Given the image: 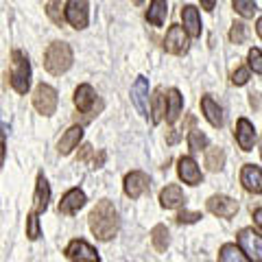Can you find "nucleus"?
I'll return each mask as SVG.
<instances>
[{
  "mask_svg": "<svg viewBox=\"0 0 262 262\" xmlns=\"http://www.w3.org/2000/svg\"><path fill=\"white\" fill-rule=\"evenodd\" d=\"M90 229L98 241H112L118 234V212L114 203L103 199L90 212Z\"/></svg>",
  "mask_w": 262,
  "mask_h": 262,
  "instance_id": "1",
  "label": "nucleus"
},
{
  "mask_svg": "<svg viewBox=\"0 0 262 262\" xmlns=\"http://www.w3.org/2000/svg\"><path fill=\"white\" fill-rule=\"evenodd\" d=\"M72 66V48L66 42H53L44 53V68L51 75H63Z\"/></svg>",
  "mask_w": 262,
  "mask_h": 262,
  "instance_id": "2",
  "label": "nucleus"
},
{
  "mask_svg": "<svg viewBox=\"0 0 262 262\" xmlns=\"http://www.w3.org/2000/svg\"><path fill=\"white\" fill-rule=\"evenodd\" d=\"M11 85L18 94H27V90L31 85V63L29 57L13 51V70H11Z\"/></svg>",
  "mask_w": 262,
  "mask_h": 262,
  "instance_id": "3",
  "label": "nucleus"
},
{
  "mask_svg": "<svg viewBox=\"0 0 262 262\" xmlns=\"http://www.w3.org/2000/svg\"><path fill=\"white\" fill-rule=\"evenodd\" d=\"M241 251L253 262H262V236L258 232H253V227H245L236 236Z\"/></svg>",
  "mask_w": 262,
  "mask_h": 262,
  "instance_id": "4",
  "label": "nucleus"
},
{
  "mask_svg": "<svg viewBox=\"0 0 262 262\" xmlns=\"http://www.w3.org/2000/svg\"><path fill=\"white\" fill-rule=\"evenodd\" d=\"M33 105L35 110L42 114V116H53L55 110H57V92L55 88L46 85V83H39L33 92Z\"/></svg>",
  "mask_w": 262,
  "mask_h": 262,
  "instance_id": "5",
  "label": "nucleus"
},
{
  "mask_svg": "<svg viewBox=\"0 0 262 262\" xmlns=\"http://www.w3.org/2000/svg\"><path fill=\"white\" fill-rule=\"evenodd\" d=\"M66 256H68L72 262H101L96 249L92 247V245H88L85 241H81V238H75V241L68 243Z\"/></svg>",
  "mask_w": 262,
  "mask_h": 262,
  "instance_id": "6",
  "label": "nucleus"
},
{
  "mask_svg": "<svg viewBox=\"0 0 262 262\" xmlns=\"http://www.w3.org/2000/svg\"><path fill=\"white\" fill-rule=\"evenodd\" d=\"M188 35L184 27H179V24H173V27L168 29L166 37H164V51L170 53V55H184L188 51Z\"/></svg>",
  "mask_w": 262,
  "mask_h": 262,
  "instance_id": "7",
  "label": "nucleus"
},
{
  "mask_svg": "<svg viewBox=\"0 0 262 262\" xmlns=\"http://www.w3.org/2000/svg\"><path fill=\"white\" fill-rule=\"evenodd\" d=\"M208 210L212 212L214 216L221 219H232L236 212H238V203H236L232 196H225V194H214L208 199Z\"/></svg>",
  "mask_w": 262,
  "mask_h": 262,
  "instance_id": "8",
  "label": "nucleus"
},
{
  "mask_svg": "<svg viewBox=\"0 0 262 262\" xmlns=\"http://www.w3.org/2000/svg\"><path fill=\"white\" fill-rule=\"evenodd\" d=\"M66 20L75 29L88 27V0H68L66 3Z\"/></svg>",
  "mask_w": 262,
  "mask_h": 262,
  "instance_id": "9",
  "label": "nucleus"
},
{
  "mask_svg": "<svg viewBox=\"0 0 262 262\" xmlns=\"http://www.w3.org/2000/svg\"><path fill=\"white\" fill-rule=\"evenodd\" d=\"M131 101H134L136 110L140 112L142 116H146V114L151 112V107H149V81L144 77H138L136 83L131 85Z\"/></svg>",
  "mask_w": 262,
  "mask_h": 262,
  "instance_id": "10",
  "label": "nucleus"
},
{
  "mask_svg": "<svg viewBox=\"0 0 262 262\" xmlns=\"http://www.w3.org/2000/svg\"><path fill=\"white\" fill-rule=\"evenodd\" d=\"M146 190H149V177H146L142 170H131V173L125 177V192L131 199H138L142 196Z\"/></svg>",
  "mask_w": 262,
  "mask_h": 262,
  "instance_id": "11",
  "label": "nucleus"
},
{
  "mask_svg": "<svg viewBox=\"0 0 262 262\" xmlns=\"http://www.w3.org/2000/svg\"><path fill=\"white\" fill-rule=\"evenodd\" d=\"M177 173L179 177L184 179V184H190V186H199L203 182V175H201V170L199 166H196V162L192 158H179L177 162Z\"/></svg>",
  "mask_w": 262,
  "mask_h": 262,
  "instance_id": "12",
  "label": "nucleus"
},
{
  "mask_svg": "<svg viewBox=\"0 0 262 262\" xmlns=\"http://www.w3.org/2000/svg\"><path fill=\"white\" fill-rule=\"evenodd\" d=\"M234 136H236V142H238V146L243 151H251L253 144H256V129H253V125L247 118H238Z\"/></svg>",
  "mask_w": 262,
  "mask_h": 262,
  "instance_id": "13",
  "label": "nucleus"
},
{
  "mask_svg": "<svg viewBox=\"0 0 262 262\" xmlns=\"http://www.w3.org/2000/svg\"><path fill=\"white\" fill-rule=\"evenodd\" d=\"M241 184H243V188L247 192L260 194L262 192V168L253 166V164L243 166V170H241Z\"/></svg>",
  "mask_w": 262,
  "mask_h": 262,
  "instance_id": "14",
  "label": "nucleus"
},
{
  "mask_svg": "<svg viewBox=\"0 0 262 262\" xmlns=\"http://www.w3.org/2000/svg\"><path fill=\"white\" fill-rule=\"evenodd\" d=\"M85 206V194L83 190H79V188H72V190H68L61 201H59V212L61 214H77V212Z\"/></svg>",
  "mask_w": 262,
  "mask_h": 262,
  "instance_id": "15",
  "label": "nucleus"
},
{
  "mask_svg": "<svg viewBox=\"0 0 262 262\" xmlns=\"http://www.w3.org/2000/svg\"><path fill=\"white\" fill-rule=\"evenodd\" d=\"M182 22H184V31L188 37H199L201 35V18H199V9L192 5H186L182 9Z\"/></svg>",
  "mask_w": 262,
  "mask_h": 262,
  "instance_id": "16",
  "label": "nucleus"
},
{
  "mask_svg": "<svg viewBox=\"0 0 262 262\" xmlns=\"http://www.w3.org/2000/svg\"><path fill=\"white\" fill-rule=\"evenodd\" d=\"M96 101V92H94V88L90 85V83H81L77 90H75V105H77V110L79 112H90L92 110V105Z\"/></svg>",
  "mask_w": 262,
  "mask_h": 262,
  "instance_id": "17",
  "label": "nucleus"
},
{
  "mask_svg": "<svg viewBox=\"0 0 262 262\" xmlns=\"http://www.w3.org/2000/svg\"><path fill=\"white\" fill-rule=\"evenodd\" d=\"M184 201H186L184 192L177 184H170L160 192V203H162V208H166V210H175V208L182 206Z\"/></svg>",
  "mask_w": 262,
  "mask_h": 262,
  "instance_id": "18",
  "label": "nucleus"
},
{
  "mask_svg": "<svg viewBox=\"0 0 262 262\" xmlns=\"http://www.w3.org/2000/svg\"><path fill=\"white\" fill-rule=\"evenodd\" d=\"M182 107H184V96L179 94V90H168L166 92V122L173 125V122L179 118L182 114Z\"/></svg>",
  "mask_w": 262,
  "mask_h": 262,
  "instance_id": "19",
  "label": "nucleus"
},
{
  "mask_svg": "<svg viewBox=\"0 0 262 262\" xmlns=\"http://www.w3.org/2000/svg\"><path fill=\"white\" fill-rule=\"evenodd\" d=\"M48 199H51V188H48V182L44 175L37 177L35 184V199H33V206H35V214H42V212L48 208Z\"/></svg>",
  "mask_w": 262,
  "mask_h": 262,
  "instance_id": "20",
  "label": "nucleus"
},
{
  "mask_svg": "<svg viewBox=\"0 0 262 262\" xmlns=\"http://www.w3.org/2000/svg\"><path fill=\"white\" fill-rule=\"evenodd\" d=\"M201 112L212 127H223V112H221L212 96H201Z\"/></svg>",
  "mask_w": 262,
  "mask_h": 262,
  "instance_id": "21",
  "label": "nucleus"
},
{
  "mask_svg": "<svg viewBox=\"0 0 262 262\" xmlns=\"http://www.w3.org/2000/svg\"><path fill=\"white\" fill-rule=\"evenodd\" d=\"M81 138H83V127H81V125L70 127L61 136V140H59V153L66 155V153H70L72 149H77V144L81 142Z\"/></svg>",
  "mask_w": 262,
  "mask_h": 262,
  "instance_id": "22",
  "label": "nucleus"
},
{
  "mask_svg": "<svg viewBox=\"0 0 262 262\" xmlns=\"http://www.w3.org/2000/svg\"><path fill=\"white\" fill-rule=\"evenodd\" d=\"M166 0H151L149 5V11H146V20H149L153 27H162L166 22Z\"/></svg>",
  "mask_w": 262,
  "mask_h": 262,
  "instance_id": "23",
  "label": "nucleus"
},
{
  "mask_svg": "<svg viewBox=\"0 0 262 262\" xmlns=\"http://www.w3.org/2000/svg\"><path fill=\"white\" fill-rule=\"evenodd\" d=\"M219 262H251V260L241 251V247H236V245L227 243L219 251Z\"/></svg>",
  "mask_w": 262,
  "mask_h": 262,
  "instance_id": "24",
  "label": "nucleus"
},
{
  "mask_svg": "<svg viewBox=\"0 0 262 262\" xmlns=\"http://www.w3.org/2000/svg\"><path fill=\"white\" fill-rule=\"evenodd\" d=\"M206 166H208V170H212V173L223 170V166H225L223 149H219V146H210V149L206 151Z\"/></svg>",
  "mask_w": 262,
  "mask_h": 262,
  "instance_id": "25",
  "label": "nucleus"
},
{
  "mask_svg": "<svg viewBox=\"0 0 262 262\" xmlns=\"http://www.w3.org/2000/svg\"><path fill=\"white\" fill-rule=\"evenodd\" d=\"M166 116V96H164V90L160 88L158 92L153 94V103H151V120L158 125V122Z\"/></svg>",
  "mask_w": 262,
  "mask_h": 262,
  "instance_id": "26",
  "label": "nucleus"
},
{
  "mask_svg": "<svg viewBox=\"0 0 262 262\" xmlns=\"http://www.w3.org/2000/svg\"><path fill=\"white\" fill-rule=\"evenodd\" d=\"M46 15L57 24V27H61V24L66 22V5L61 3V0H48Z\"/></svg>",
  "mask_w": 262,
  "mask_h": 262,
  "instance_id": "27",
  "label": "nucleus"
},
{
  "mask_svg": "<svg viewBox=\"0 0 262 262\" xmlns=\"http://www.w3.org/2000/svg\"><path fill=\"white\" fill-rule=\"evenodd\" d=\"M151 243H153V247L158 251H166V247H168V229L164 225H155L151 229Z\"/></svg>",
  "mask_w": 262,
  "mask_h": 262,
  "instance_id": "28",
  "label": "nucleus"
},
{
  "mask_svg": "<svg viewBox=\"0 0 262 262\" xmlns=\"http://www.w3.org/2000/svg\"><path fill=\"white\" fill-rule=\"evenodd\" d=\"M232 5L236 13L243 18H253V13H256V0H232Z\"/></svg>",
  "mask_w": 262,
  "mask_h": 262,
  "instance_id": "29",
  "label": "nucleus"
},
{
  "mask_svg": "<svg viewBox=\"0 0 262 262\" xmlns=\"http://www.w3.org/2000/svg\"><path fill=\"white\" fill-rule=\"evenodd\" d=\"M188 146H190V151H201L208 146V138L206 134H201L199 129H192L190 134H188Z\"/></svg>",
  "mask_w": 262,
  "mask_h": 262,
  "instance_id": "30",
  "label": "nucleus"
},
{
  "mask_svg": "<svg viewBox=\"0 0 262 262\" xmlns=\"http://www.w3.org/2000/svg\"><path fill=\"white\" fill-rule=\"evenodd\" d=\"M247 39V27L243 22H234L229 29V42L232 44H243Z\"/></svg>",
  "mask_w": 262,
  "mask_h": 262,
  "instance_id": "31",
  "label": "nucleus"
},
{
  "mask_svg": "<svg viewBox=\"0 0 262 262\" xmlns=\"http://www.w3.org/2000/svg\"><path fill=\"white\" fill-rule=\"evenodd\" d=\"M39 234H42V229H39V221H37V214L35 212H31L27 216V236L31 241H37Z\"/></svg>",
  "mask_w": 262,
  "mask_h": 262,
  "instance_id": "32",
  "label": "nucleus"
},
{
  "mask_svg": "<svg viewBox=\"0 0 262 262\" xmlns=\"http://www.w3.org/2000/svg\"><path fill=\"white\" fill-rule=\"evenodd\" d=\"M247 59H249V68L253 72H258V75H262V51L260 48H251Z\"/></svg>",
  "mask_w": 262,
  "mask_h": 262,
  "instance_id": "33",
  "label": "nucleus"
},
{
  "mask_svg": "<svg viewBox=\"0 0 262 262\" xmlns=\"http://www.w3.org/2000/svg\"><path fill=\"white\" fill-rule=\"evenodd\" d=\"M249 81V68H245V66H238L234 72H232V83L234 85H245Z\"/></svg>",
  "mask_w": 262,
  "mask_h": 262,
  "instance_id": "34",
  "label": "nucleus"
},
{
  "mask_svg": "<svg viewBox=\"0 0 262 262\" xmlns=\"http://www.w3.org/2000/svg\"><path fill=\"white\" fill-rule=\"evenodd\" d=\"M199 219H201V212H188V210H184V212H179V214H177V223H196Z\"/></svg>",
  "mask_w": 262,
  "mask_h": 262,
  "instance_id": "35",
  "label": "nucleus"
},
{
  "mask_svg": "<svg viewBox=\"0 0 262 262\" xmlns=\"http://www.w3.org/2000/svg\"><path fill=\"white\" fill-rule=\"evenodd\" d=\"M90 155H92V146H90V144H83V146H81V153H79V160L83 162V160L90 158Z\"/></svg>",
  "mask_w": 262,
  "mask_h": 262,
  "instance_id": "36",
  "label": "nucleus"
},
{
  "mask_svg": "<svg viewBox=\"0 0 262 262\" xmlns=\"http://www.w3.org/2000/svg\"><path fill=\"white\" fill-rule=\"evenodd\" d=\"M199 3H201V7L206 11H212V9H214V5H216V0H199Z\"/></svg>",
  "mask_w": 262,
  "mask_h": 262,
  "instance_id": "37",
  "label": "nucleus"
},
{
  "mask_svg": "<svg viewBox=\"0 0 262 262\" xmlns=\"http://www.w3.org/2000/svg\"><path fill=\"white\" fill-rule=\"evenodd\" d=\"M253 223L262 229V208H258L256 212H253Z\"/></svg>",
  "mask_w": 262,
  "mask_h": 262,
  "instance_id": "38",
  "label": "nucleus"
},
{
  "mask_svg": "<svg viewBox=\"0 0 262 262\" xmlns=\"http://www.w3.org/2000/svg\"><path fill=\"white\" fill-rule=\"evenodd\" d=\"M3 162H5V136L0 131V166H3Z\"/></svg>",
  "mask_w": 262,
  "mask_h": 262,
  "instance_id": "39",
  "label": "nucleus"
},
{
  "mask_svg": "<svg viewBox=\"0 0 262 262\" xmlns=\"http://www.w3.org/2000/svg\"><path fill=\"white\" fill-rule=\"evenodd\" d=\"M256 33H258V37L262 39V18H258V22H256Z\"/></svg>",
  "mask_w": 262,
  "mask_h": 262,
  "instance_id": "40",
  "label": "nucleus"
},
{
  "mask_svg": "<svg viewBox=\"0 0 262 262\" xmlns=\"http://www.w3.org/2000/svg\"><path fill=\"white\" fill-rule=\"evenodd\" d=\"M142 3V0H134V5H140Z\"/></svg>",
  "mask_w": 262,
  "mask_h": 262,
  "instance_id": "41",
  "label": "nucleus"
},
{
  "mask_svg": "<svg viewBox=\"0 0 262 262\" xmlns=\"http://www.w3.org/2000/svg\"><path fill=\"white\" fill-rule=\"evenodd\" d=\"M260 155H262V149H260Z\"/></svg>",
  "mask_w": 262,
  "mask_h": 262,
  "instance_id": "42",
  "label": "nucleus"
}]
</instances>
